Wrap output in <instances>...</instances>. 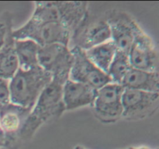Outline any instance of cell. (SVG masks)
Segmentation results:
<instances>
[{
	"mask_svg": "<svg viewBox=\"0 0 159 149\" xmlns=\"http://www.w3.org/2000/svg\"><path fill=\"white\" fill-rule=\"evenodd\" d=\"M73 63L69 74V79L85 83L95 90H99L111 83L110 77L90 61L85 55V50L73 46L71 49Z\"/></svg>",
	"mask_w": 159,
	"mask_h": 149,
	"instance_id": "cell-9",
	"label": "cell"
},
{
	"mask_svg": "<svg viewBox=\"0 0 159 149\" xmlns=\"http://www.w3.org/2000/svg\"><path fill=\"white\" fill-rule=\"evenodd\" d=\"M131 69L128 54L122 51H116V53L109 67L107 74L110 77L111 83L121 84L128 71Z\"/></svg>",
	"mask_w": 159,
	"mask_h": 149,
	"instance_id": "cell-18",
	"label": "cell"
},
{
	"mask_svg": "<svg viewBox=\"0 0 159 149\" xmlns=\"http://www.w3.org/2000/svg\"><path fill=\"white\" fill-rule=\"evenodd\" d=\"M72 63L73 56L68 46L56 43L40 47L39 66L51 75L53 82L62 86L69 79Z\"/></svg>",
	"mask_w": 159,
	"mask_h": 149,
	"instance_id": "cell-5",
	"label": "cell"
},
{
	"mask_svg": "<svg viewBox=\"0 0 159 149\" xmlns=\"http://www.w3.org/2000/svg\"><path fill=\"white\" fill-rule=\"evenodd\" d=\"M121 85L125 89L159 93L158 71L152 72L131 67L123 79Z\"/></svg>",
	"mask_w": 159,
	"mask_h": 149,
	"instance_id": "cell-14",
	"label": "cell"
},
{
	"mask_svg": "<svg viewBox=\"0 0 159 149\" xmlns=\"http://www.w3.org/2000/svg\"><path fill=\"white\" fill-rule=\"evenodd\" d=\"M14 40H31L40 46L51 44L68 46L71 33L65 26L54 22H38L30 18L29 20L12 30Z\"/></svg>",
	"mask_w": 159,
	"mask_h": 149,
	"instance_id": "cell-4",
	"label": "cell"
},
{
	"mask_svg": "<svg viewBox=\"0 0 159 149\" xmlns=\"http://www.w3.org/2000/svg\"><path fill=\"white\" fill-rule=\"evenodd\" d=\"M74 149H85V148H84L83 147L80 146V145H77V146H75V147Z\"/></svg>",
	"mask_w": 159,
	"mask_h": 149,
	"instance_id": "cell-22",
	"label": "cell"
},
{
	"mask_svg": "<svg viewBox=\"0 0 159 149\" xmlns=\"http://www.w3.org/2000/svg\"><path fill=\"white\" fill-rule=\"evenodd\" d=\"M40 46L31 40H14V49L19 69L28 70L39 66L38 53Z\"/></svg>",
	"mask_w": 159,
	"mask_h": 149,
	"instance_id": "cell-15",
	"label": "cell"
},
{
	"mask_svg": "<svg viewBox=\"0 0 159 149\" xmlns=\"http://www.w3.org/2000/svg\"><path fill=\"white\" fill-rule=\"evenodd\" d=\"M65 111L62 100V86L51 81L39 96L20 132V140L27 141L50 119L59 117Z\"/></svg>",
	"mask_w": 159,
	"mask_h": 149,
	"instance_id": "cell-1",
	"label": "cell"
},
{
	"mask_svg": "<svg viewBox=\"0 0 159 149\" xmlns=\"http://www.w3.org/2000/svg\"><path fill=\"white\" fill-rule=\"evenodd\" d=\"M9 81V80L0 79V106L11 103Z\"/></svg>",
	"mask_w": 159,
	"mask_h": 149,
	"instance_id": "cell-20",
	"label": "cell"
},
{
	"mask_svg": "<svg viewBox=\"0 0 159 149\" xmlns=\"http://www.w3.org/2000/svg\"><path fill=\"white\" fill-rule=\"evenodd\" d=\"M74 46L83 50H88L94 46L111 40V33L109 25L103 17L87 21L73 34Z\"/></svg>",
	"mask_w": 159,
	"mask_h": 149,
	"instance_id": "cell-12",
	"label": "cell"
},
{
	"mask_svg": "<svg viewBox=\"0 0 159 149\" xmlns=\"http://www.w3.org/2000/svg\"><path fill=\"white\" fill-rule=\"evenodd\" d=\"M127 149H149V148H146V147H139V148H129Z\"/></svg>",
	"mask_w": 159,
	"mask_h": 149,
	"instance_id": "cell-21",
	"label": "cell"
},
{
	"mask_svg": "<svg viewBox=\"0 0 159 149\" xmlns=\"http://www.w3.org/2000/svg\"><path fill=\"white\" fill-rule=\"evenodd\" d=\"M104 18L109 25L111 40L118 50L128 54L137 35L143 29L132 15L124 11L112 9Z\"/></svg>",
	"mask_w": 159,
	"mask_h": 149,
	"instance_id": "cell-7",
	"label": "cell"
},
{
	"mask_svg": "<svg viewBox=\"0 0 159 149\" xmlns=\"http://www.w3.org/2000/svg\"><path fill=\"white\" fill-rule=\"evenodd\" d=\"M30 109L9 103L0 106V128L5 137L4 147L13 148Z\"/></svg>",
	"mask_w": 159,
	"mask_h": 149,
	"instance_id": "cell-11",
	"label": "cell"
},
{
	"mask_svg": "<svg viewBox=\"0 0 159 149\" xmlns=\"http://www.w3.org/2000/svg\"><path fill=\"white\" fill-rule=\"evenodd\" d=\"M117 48L112 40L85 50V55L99 69L107 74L109 67L114 58Z\"/></svg>",
	"mask_w": 159,
	"mask_h": 149,
	"instance_id": "cell-16",
	"label": "cell"
},
{
	"mask_svg": "<svg viewBox=\"0 0 159 149\" xmlns=\"http://www.w3.org/2000/svg\"><path fill=\"white\" fill-rule=\"evenodd\" d=\"M96 90L85 83L68 79L62 85V100L65 111L92 106Z\"/></svg>",
	"mask_w": 159,
	"mask_h": 149,
	"instance_id": "cell-13",
	"label": "cell"
},
{
	"mask_svg": "<svg viewBox=\"0 0 159 149\" xmlns=\"http://www.w3.org/2000/svg\"><path fill=\"white\" fill-rule=\"evenodd\" d=\"M51 81V75L40 66L28 70L18 69L9 81L10 102L31 110Z\"/></svg>",
	"mask_w": 159,
	"mask_h": 149,
	"instance_id": "cell-3",
	"label": "cell"
},
{
	"mask_svg": "<svg viewBox=\"0 0 159 149\" xmlns=\"http://www.w3.org/2000/svg\"><path fill=\"white\" fill-rule=\"evenodd\" d=\"M19 69L18 61L14 49L12 32L5 46L0 49V79L9 80Z\"/></svg>",
	"mask_w": 159,
	"mask_h": 149,
	"instance_id": "cell-17",
	"label": "cell"
},
{
	"mask_svg": "<svg viewBox=\"0 0 159 149\" xmlns=\"http://www.w3.org/2000/svg\"><path fill=\"white\" fill-rule=\"evenodd\" d=\"M124 87L121 84L109 83L96 91L92 104L94 115L99 121L115 123L122 118V97Z\"/></svg>",
	"mask_w": 159,
	"mask_h": 149,
	"instance_id": "cell-6",
	"label": "cell"
},
{
	"mask_svg": "<svg viewBox=\"0 0 159 149\" xmlns=\"http://www.w3.org/2000/svg\"><path fill=\"white\" fill-rule=\"evenodd\" d=\"M30 19L38 22H54L65 26L73 34L89 19L86 2H35Z\"/></svg>",
	"mask_w": 159,
	"mask_h": 149,
	"instance_id": "cell-2",
	"label": "cell"
},
{
	"mask_svg": "<svg viewBox=\"0 0 159 149\" xmlns=\"http://www.w3.org/2000/svg\"><path fill=\"white\" fill-rule=\"evenodd\" d=\"M122 104V118L128 121L143 120L151 117L158 111L159 93L124 88Z\"/></svg>",
	"mask_w": 159,
	"mask_h": 149,
	"instance_id": "cell-8",
	"label": "cell"
},
{
	"mask_svg": "<svg viewBox=\"0 0 159 149\" xmlns=\"http://www.w3.org/2000/svg\"><path fill=\"white\" fill-rule=\"evenodd\" d=\"M12 30V15L9 11L0 13V49L5 46Z\"/></svg>",
	"mask_w": 159,
	"mask_h": 149,
	"instance_id": "cell-19",
	"label": "cell"
},
{
	"mask_svg": "<svg viewBox=\"0 0 159 149\" xmlns=\"http://www.w3.org/2000/svg\"><path fill=\"white\" fill-rule=\"evenodd\" d=\"M128 57L132 68L158 72V49L153 40L144 30L137 35L128 53Z\"/></svg>",
	"mask_w": 159,
	"mask_h": 149,
	"instance_id": "cell-10",
	"label": "cell"
}]
</instances>
